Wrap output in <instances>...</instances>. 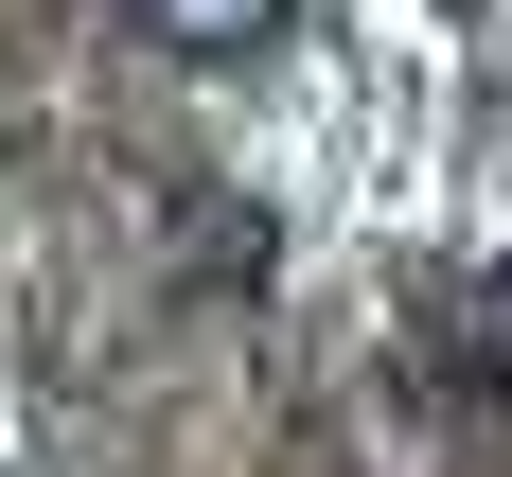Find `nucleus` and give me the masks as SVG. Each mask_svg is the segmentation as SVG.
I'll return each instance as SVG.
<instances>
[{"label": "nucleus", "instance_id": "f257e3e1", "mask_svg": "<svg viewBox=\"0 0 512 477\" xmlns=\"http://www.w3.org/2000/svg\"><path fill=\"white\" fill-rule=\"evenodd\" d=\"M124 18H142L159 53H195V71H230V53H265V36H283V0H124Z\"/></svg>", "mask_w": 512, "mask_h": 477}]
</instances>
